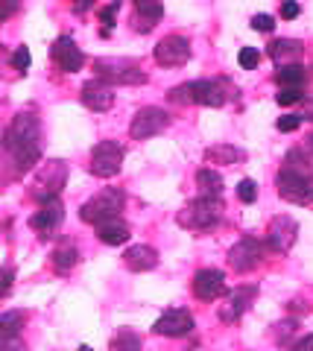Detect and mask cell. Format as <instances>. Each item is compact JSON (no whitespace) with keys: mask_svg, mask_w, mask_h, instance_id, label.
<instances>
[{"mask_svg":"<svg viewBox=\"0 0 313 351\" xmlns=\"http://www.w3.org/2000/svg\"><path fill=\"white\" fill-rule=\"evenodd\" d=\"M3 147L18 173H29L41 161V123L36 112H18L3 132Z\"/></svg>","mask_w":313,"mask_h":351,"instance_id":"1","label":"cell"},{"mask_svg":"<svg viewBox=\"0 0 313 351\" xmlns=\"http://www.w3.org/2000/svg\"><path fill=\"white\" fill-rule=\"evenodd\" d=\"M278 196L293 205H310L313 202V167L310 158L301 149H290L275 176Z\"/></svg>","mask_w":313,"mask_h":351,"instance_id":"2","label":"cell"},{"mask_svg":"<svg viewBox=\"0 0 313 351\" xmlns=\"http://www.w3.org/2000/svg\"><path fill=\"white\" fill-rule=\"evenodd\" d=\"M173 103H197V106H208V108H220L229 100V88L220 80H193L185 85H176L170 91Z\"/></svg>","mask_w":313,"mask_h":351,"instance_id":"3","label":"cell"},{"mask_svg":"<svg viewBox=\"0 0 313 351\" xmlns=\"http://www.w3.org/2000/svg\"><path fill=\"white\" fill-rule=\"evenodd\" d=\"M126 205V193L117 188H103L100 193H94L88 202L79 208V219L88 226H103L109 219H117Z\"/></svg>","mask_w":313,"mask_h":351,"instance_id":"4","label":"cell"},{"mask_svg":"<svg viewBox=\"0 0 313 351\" xmlns=\"http://www.w3.org/2000/svg\"><path fill=\"white\" fill-rule=\"evenodd\" d=\"M220 217H223L220 196H199V199H190L176 214V223L181 228H190V232H205V228L217 226Z\"/></svg>","mask_w":313,"mask_h":351,"instance_id":"5","label":"cell"},{"mask_svg":"<svg viewBox=\"0 0 313 351\" xmlns=\"http://www.w3.org/2000/svg\"><path fill=\"white\" fill-rule=\"evenodd\" d=\"M94 73L105 80L109 85H144L147 73L141 68V62L135 59H123V56H103L94 59Z\"/></svg>","mask_w":313,"mask_h":351,"instance_id":"6","label":"cell"},{"mask_svg":"<svg viewBox=\"0 0 313 351\" xmlns=\"http://www.w3.org/2000/svg\"><path fill=\"white\" fill-rule=\"evenodd\" d=\"M123 147L117 141H100L94 149H91V164L88 170L97 176V179H112V176L121 173L123 167Z\"/></svg>","mask_w":313,"mask_h":351,"instance_id":"7","label":"cell"},{"mask_svg":"<svg viewBox=\"0 0 313 351\" xmlns=\"http://www.w3.org/2000/svg\"><path fill=\"white\" fill-rule=\"evenodd\" d=\"M264 255H266V246L258 237H240L229 249V267L234 272H252L264 263Z\"/></svg>","mask_w":313,"mask_h":351,"instance_id":"8","label":"cell"},{"mask_svg":"<svg viewBox=\"0 0 313 351\" xmlns=\"http://www.w3.org/2000/svg\"><path fill=\"white\" fill-rule=\"evenodd\" d=\"M167 126H170V114L164 112V108L147 106L132 117V123H129V135H132L135 141H147V138L161 135Z\"/></svg>","mask_w":313,"mask_h":351,"instance_id":"9","label":"cell"},{"mask_svg":"<svg viewBox=\"0 0 313 351\" xmlns=\"http://www.w3.org/2000/svg\"><path fill=\"white\" fill-rule=\"evenodd\" d=\"M299 237V223L290 214H278L269 219V228H266V243L273 252H278V255H287L290 249H293Z\"/></svg>","mask_w":313,"mask_h":351,"instance_id":"10","label":"cell"},{"mask_svg":"<svg viewBox=\"0 0 313 351\" xmlns=\"http://www.w3.org/2000/svg\"><path fill=\"white\" fill-rule=\"evenodd\" d=\"M64 182H68V164H64L62 158H50L36 170V188H38L41 199H47V196H59L62 188H64Z\"/></svg>","mask_w":313,"mask_h":351,"instance_id":"11","label":"cell"},{"mask_svg":"<svg viewBox=\"0 0 313 351\" xmlns=\"http://www.w3.org/2000/svg\"><path fill=\"white\" fill-rule=\"evenodd\" d=\"M64 219V205L59 196H47V199H41V208L36 214L29 217V226L36 228L41 237H53V232L62 226Z\"/></svg>","mask_w":313,"mask_h":351,"instance_id":"12","label":"cell"},{"mask_svg":"<svg viewBox=\"0 0 313 351\" xmlns=\"http://www.w3.org/2000/svg\"><path fill=\"white\" fill-rule=\"evenodd\" d=\"M153 56L161 68H179V64H185L190 59V41L185 36H167L155 44Z\"/></svg>","mask_w":313,"mask_h":351,"instance_id":"13","label":"cell"},{"mask_svg":"<svg viewBox=\"0 0 313 351\" xmlns=\"http://www.w3.org/2000/svg\"><path fill=\"white\" fill-rule=\"evenodd\" d=\"M153 331L158 337H188L193 331V313L188 307H170L155 319Z\"/></svg>","mask_w":313,"mask_h":351,"instance_id":"14","label":"cell"},{"mask_svg":"<svg viewBox=\"0 0 313 351\" xmlns=\"http://www.w3.org/2000/svg\"><path fill=\"white\" fill-rule=\"evenodd\" d=\"M255 299H258V287H255V284H243V287H234L229 295H225V304L220 307V319H223V322H237V319H240V316L252 307Z\"/></svg>","mask_w":313,"mask_h":351,"instance_id":"15","label":"cell"},{"mask_svg":"<svg viewBox=\"0 0 313 351\" xmlns=\"http://www.w3.org/2000/svg\"><path fill=\"white\" fill-rule=\"evenodd\" d=\"M82 106L91 108V112H109V108L114 106V88L100 80V76H94V80H88L82 85Z\"/></svg>","mask_w":313,"mask_h":351,"instance_id":"16","label":"cell"},{"mask_svg":"<svg viewBox=\"0 0 313 351\" xmlns=\"http://www.w3.org/2000/svg\"><path fill=\"white\" fill-rule=\"evenodd\" d=\"M53 62L59 64V71L64 73H77L82 64H85V56H82V50L77 47V41H73L71 36H62L53 41Z\"/></svg>","mask_w":313,"mask_h":351,"instance_id":"17","label":"cell"},{"mask_svg":"<svg viewBox=\"0 0 313 351\" xmlns=\"http://www.w3.org/2000/svg\"><path fill=\"white\" fill-rule=\"evenodd\" d=\"M193 295L199 302H214L225 295V276L220 269H199L193 276Z\"/></svg>","mask_w":313,"mask_h":351,"instance_id":"18","label":"cell"},{"mask_svg":"<svg viewBox=\"0 0 313 351\" xmlns=\"http://www.w3.org/2000/svg\"><path fill=\"white\" fill-rule=\"evenodd\" d=\"M123 267L132 269V272H149L158 267V252L147 243H138V246H129L123 252Z\"/></svg>","mask_w":313,"mask_h":351,"instance_id":"19","label":"cell"},{"mask_svg":"<svg viewBox=\"0 0 313 351\" xmlns=\"http://www.w3.org/2000/svg\"><path fill=\"white\" fill-rule=\"evenodd\" d=\"M135 12H138L135 29L149 32L161 21V15H164V6H161V0H135Z\"/></svg>","mask_w":313,"mask_h":351,"instance_id":"20","label":"cell"},{"mask_svg":"<svg viewBox=\"0 0 313 351\" xmlns=\"http://www.w3.org/2000/svg\"><path fill=\"white\" fill-rule=\"evenodd\" d=\"M205 161L208 164H243L246 152L234 144H214L205 149Z\"/></svg>","mask_w":313,"mask_h":351,"instance_id":"21","label":"cell"},{"mask_svg":"<svg viewBox=\"0 0 313 351\" xmlns=\"http://www.w3.org/2000/svg\"><path fill=\"white\" fill-rule=\"evenodd\" d=\"M97 234H100V240L105 246H123L126 240L132 237V232H129V226L123 219H109V223L97 226Z\"/></svg>","mask_w":313,"mask_h":351,"instance_id":"22","label":"cell"},{"mask_svg":"<svg viewBox=\"0 0 313 351\" xmlns=\"http://www.w3.org/2000/svg\"><path fill=\"white\" fill-rule=\"evenodd\" d=\"M77 263H79V252L73 243H62L56 252H53V269H56L59 276H68Z\"/></svg>","mask_w":313,"mask_h":351,"instance_id":"23","label":"cell"},{"mask_svg":"<svg viewBox=\"0 0 313 351\" xmlns=\"http://www.w3.org/2000/svg\"><path fill=\"white\" fill-rule=\"evenodd\" d=\"M197 188L202 196H220L223 193V176L211 167H202L197 173Z\"/></svg>","mask_w":313,"mask_h":351,"instance_id":"24","label":"cell"},{"mask_svg":"<svg viewBox=\"0 0 313 351\" xmlns=\"http://www.w3.org/2000/svg\"><path fill=\"white\" fill-rule=\"evenodd\" d=\"M269 56L275 62H290V59H299L301 56V44L293 41V38H281V41H273L269 44Z\"/></svg>","mask_w":313,"mask_h":351,"instance_id":"25","label":"cell"},{"mask_svg":"<svg viewBox=\"0 0 313 351\" xmlns=\"http://www.w3.org/2000/svg\"><path fill=\"white\" fill-rule=\"evenodd\" d=\"M305 80H308V73L301 64H281L275 73V82L281 88H299V85H305Z\"/></svg>","mask_w":313,"mask_h":351,"instance_id":"26","label":"cell"},{"mask_svg":"<svg viewBox=\"0 0 313 351\" xmlns=\"http://www.w3.org/2000/svg\"><path fill=\"white\" fill-rule=\"evenodd\" d=\"M144 348V339L141 334H135L132 328H121L114 337H112V351H141Z\"/></svg>","mask_w":313,"mask_h":351,"instance_id":"27","label":"cell"},{"mask_svg":"<svg viewBox=\"0 0 313 351\" xmlns=\"http://www.w3.org/2000/svg\"><path fill=\"white\" fill-rule=\"evenodd\" d=\"M27 319H29L27 311H6V313H0V334H3V337H15L21 328H24Z\"/></svg>","mask_w":313,"mask_h":351,"instance_id":"28","label":"cell"},{"mask_svg":"<svg viewBox=\"0 0 313 351\" xmlns=\"http://www.w3.org/2000/svg\"><path fill=\"white\" fill-rule=\"evenodd\" d=\"M237 62H240L243 71H252V68L261 64V50H258V47H243L240 53H237Z\"/></svg>","mask_w":313,"mask_h":351,"instance_id":"29","label":"cell"},{"mask_svg":"<svg viewBox=\"0 0 313 351\" xmlns=\"http://www.w3.org/2000/svg\"><path fill=\"white\" fill-rule=\"evenodd\" d=\"M29 64H32L29 47H27V44H21V47L12 53V68H15V71H21V73H27V71H29Z\"/></svg>","mask_w":313,"mask_h":351,"instance_id":"30","label":"cell"},{"mask_svg":"<svg viewBox=\"0 0 313 351\" xmlns=\"http://www.w3.org/2000/svg\"><path fill=\"white\" fill-rule=\"evenodd\" d=\"M237 196H240V202H255L258 199V184L252 182V179H243L240 184H237Z\"/></svg>","mask_w":313,"mask_h":351,"instance_id":"31","label":"cell"},{"mask_svg":"<svg viewBox=\"0 0 313 351\" xmlns=\"http://www.w3.org/2000/svg\"><path fill=\"white\" fill-rule=\"evenodd\" d=\"M301 100V91L299 88H281V91L275 94V103L278 106H293V103H299Z\"/></svg>","mask_w":313,"mask_h":351,"instance_id":"32","label":"cell"},{"mask_svg":"<svg viewBox=\"0 0 313 351\" xmlns=\"http://www.w3.org/2000/svg\"><path fill=\"white\" fill-rule=\"evenodd\" d=\"M117 12H121V0H112V3H109V6H105V9H103V12H100V21H103V24H105V32H109V27L114 24V18H117Z\"/></svg>","mask_w":313,"mask_h":351,"instance_id":"33","label":"cell"},{"mask_svg":"<svg viewBox=\"0 0 313 351\" xmlns=\"http://www.w3.org/2000/svg\"><path fill=\"white\" fill-rule=\"evenodd\" d=\"M278 132H296L301 126V114H284V117H278Z\"/></svg>","mask_w":313,"mask_h":351,"instance_id":"34","label":"cell"},{"mask_svg":"<svg viewBox=\"0 0 313 351\" xmlns=\"http://www.w3.org/2000/svg\"><path fill=\"white\" fill-rule=\"evenodd\" d=\"M252 27L261 29V32H273L275 29V18L273 15H255L252 18Z\"/></svg>","mask_w":313,"mask_h":351,"instance_id":"35","label":"cell"},{"mask_svg":"<svg viewBox=\"0 0 313 351\" xmlns=\"http://www.w3.org/2000/svg\"><path fill=\"white\" fill-rule=\"evenodd\" d=\"M0 351H27V346H24V339H18V334H15V337L0 339Z\"/></svg>","mask_w":313,"mask_h":351,"instance_id":"36","label":"cell"},{"mask_svg":"<svg viewBox=\"0 0 313 351\" xmlns=\"http://www.w3.org/2000/svg\"><path fill=\"white\" fill-rule=\"evenodd\" d=\"M281 18H284V21L299 18V3H296V0H284V6H281Z\"/></svg>","mask_w":313,"mask_h":351,"instance_id":"37","label":"cell"},{"mask_svg":"<svg viewBox=\"0 0 313 351\" xmlns=\"http://www.w3.org/2000/svg\"><path fill=\"white\" fill-rule=\"evenodd\" d=\"M293 331H296V319H290V322H284V325H278V339L284 343V339L293 334Z\"/></svg>","mask_w":313,"mask_h":351,"instance_id":"38","label":"cell"},{"mask_svg":"<svg viewBox=\"0 0 313 351\" xmlns=\"http://www.w3.org/2000/svg\"><path fill=\"white\" fill-rule=\"evenodd\" d=\"M290 351H313V334H308V337H301L299 343L290 348Z\"/></svg>","mask_w":313,"mask_h":351,"instance_id":"39","label":"cell"},{"mask_svg":"<svg viewBox=\"0 0 313 351\" xmlns=\"http://www.w3.org/2000/svg\"><path fill=\"white\" fill-rule=\"evenodd\" d=\"M12 290V269H3V295H9Z\"/></svg>","mask_w":313,"mask_h":351,"instance_id":"40","label":"cell"},{"mask_svg":"<svg viewBox=\"0 0 313 351\" xmlns=\"http://www.w3.org/2000/svg\"><path fill=\"white\" fill-rule=\"evenodd\" d=\"M91 3H94V0H77V9H79V12H85Z\"/></svg>","mask_w":313,"mask_h":351,"instance_id":"41","label":"cell"},{"mask_svg":"<svg viewBox=\"0 0 313 351\" xmlns=\"http://www.w3.org/2000/svg\"><path fill=\"white\" fill-rule=\"evenodd\" d=\"M77 351H94V348H91V346H79Z\"/></svg>","mask_w":313,"mask_h":351,"instance_id":"42","label":"cell"},{"mask_svg":"<svg viewBox=\"0 0 313 351\" xmlns=\"http://www.w3.org/2000/svg\"><path fill=\"white\" fill-rule=\"evenodd\" d=\"M188 351H197V348H188Z\"/></svg>","mask_w":313,"mask_h":351,"instance_id":"43","label":"cell"}]
</instances>
